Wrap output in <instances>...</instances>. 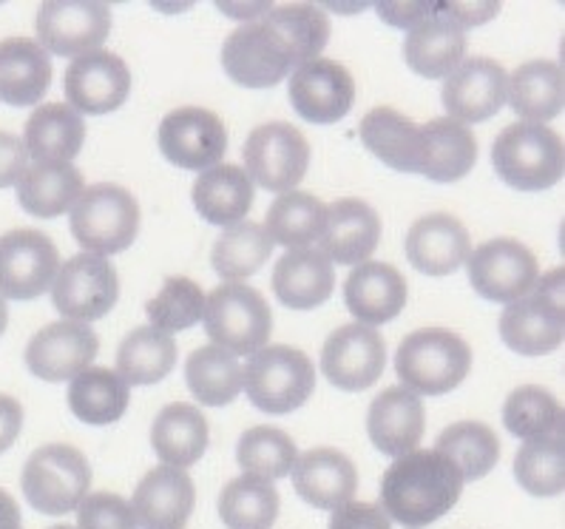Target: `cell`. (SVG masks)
Listing matches in <instances>:
<instances>
[{
  "label": "cell",
  "mask_w": 565,
  "mask_h": 529,
  "mask_svg": "<svg viewBox=\"0 0 565 529\" xmlns=\"http://www.w3.org/2000/svg\"><path fill=\"white\" fill-rule=\"evenodd\" d=\"M463 493V476L435 449H413L395 458L381 478V509L390 521L426 527L444 518Z\"/></svg>",
  "instance_id": "obj_1"
},
{
  "label": "cell",
  "mask_w": 565,
  "mask_h": 529,
  "mask_svg": "<svg viewBox=\"0 0 565 529\" xmlns=\"http://www.w3.org/2000/svg\"><path fill=\"white\" fill-rule=\"evenodd\" d=\"M472 370V348L446 328H424L404 336L395 353L401 388L415 395H444L460 388Z\"/></svg>",
  "instance_id": "obj_2"
},
{
  "label": "cell",
  "mask_w": 565,
  "mask_h": 529,
  "mask_svg": "<svg viewBox=\"0 0 565 529\" xmlns=\"http://www.w3.org/2000/svg\"><path fill=\"white\" fill-rule=\"evenodd\" d=\"M494 174L514 191H548L563 180L565 151L554 128L512 123L492 146Z\"/></svg>",
  "instance_id": "obj_3"
},
{
  "label": "cell",
  "mask_w": 565,
  "mask_h": 529,
  "mask_svg": "<svg viewBox=\"0 0 565 529\" xmlns=\"http://www.w3.org/2000/svg\"><path fill=\"white\" fill-rule=\"evenodd\" d=\"M72 234L86 254H122L140 234V202L117 182H97L83 188L81 200L72 205Z\"/></svg>",
  "instance_id": "obj_4"
},
{
  "label": "cell",
  "mask_w": 565,
  "mask_h": 529,
  "mask_svg": "<svg viewBox=\"0 0 565 529\" xmlns=\"http://www.w3.org/2000/svg\"><path fill=\"white\" fill-rule=\"evenodd\" d=\"M242 388L262 413H294L316 390L313 359L290 345H265L247 359Z\"/></svg>",
  "instance_id": "obj_5"
},
{
  "label": "cell",
  "mask_w": 565,
  "mask_h": 529,
  "mask_svg": "<svg viewBox=\"0 0 565 529\" xmlns=\"http://www.w3.org/2000/svg\"><path fill=\"white\" fill-rule=\"evenodd\" d=\"M21 487L41 516H68L88 496L92 464L72 444H46L29 456Z\"/></svg>",
  "instance_id": "obj_6"
},
{
  "label": "cell",
  "mask_w": 565,
  "mask_h": 529,
  "mask_svg": "<svg viewBox=\"0 0 565 529\" xmlns=\"http://www.w3.org/2000/svg\"><path fill=\"white\" fill-rule=\"evenodd\" d=\"M205 334L233 356H253L270 339L273 314L265 296L245 282H225L205 296Z\"/></svg>",
  "instance_id": "obj_7"
},
{
  "label": "cell",
  "mask_w": 565,
  "mask_h": 529,
  "mask_svg": "<svg viewBox=\"0 0 565 529\" xmlns=\"http://www.w3.org/2000/svg\"><path fill=\"white\" fill-rule=\"evenodd\" d=\"M563 271L540 276L523 299L505 305L500 316V339L518 356H545L563 345Z\"/></svg>",
  "instance_id": "obj_8"
},
{
  "label": "cell",
  "mask_w": 565,
  "mask_h": 529,
  "mask_svg": "<svg viewBox=\"0 0 565 529\" xmlns=\"http://www.w3.org/2000/svg\"><path fill=\"white\" fill-rule=\"evenodd\" d=\"M294 66V52L265 14L259 21L233 29L222 46V68L233 83L245 88H273Z\"/></svg>",
  "instance_id": "obj_9"
},
{
  "label": "cell",
  "mask_w": 565,
  "mask_h": 529,
  "mask_svg": "<svg viewBox=\"0 0 565 529\" xmlns=\"http://www.w3.org/2000/svg\"><path fill=\"white\" fill-rule=\"evenodd\" d=\"M245 174L273 194L296 191L310 168V142L290 123H265L247 135Z\"/></svg>",
  "instance_id": "obj_10"
},
{
  "label": "cell",
  "mask_w": 565,
  "mask_h": 529,
  "mask_svg": "<svg viewBox=\"0 0 565 529\" xmlns=\"http://www.w3.org/2000/svg\"><path fill=\"white\" fill-rule=\"evenodd\" d=\"M38 43L46 54L83 57L100 52L111 34V9L100 0H46L38 9Z\"/></svg>",
  "instance_id": "obj_11"
},
{
  "label": "cell",
  "mask_w": 565,
  "mask_h": 529,
  "mask_svg": "<svg viewBox=\"0 0 565 529\" xmlns=\"http://www.w3.org/2000/svg\"><path fill=\"white\" fill-rule=\"evenodd\" d=\"M120 299V276L114 265L103 256L77 254L61 265L52 282L54 308L66 316L68 322H97Z\"/></svg>",
  "instance_id": "obj_12"
},
{
  "label": "cell",
  "mask_w": 565,
  "mask_h": 529,
  "mask_svg": "<svg viewBox=\"0 0 565 529\" xmlns=\"http://www.w3.org/2000/svg\"><path fill=\"white\" fill-rule=\"evenodd\" d=\"M466 274L478 296L512 305L537 285L540 265L537 256L525 248L523 242L500 236V240L483 242L469 254Z\"/></svg>",
  "instance_id": "obj_13"
},
{
  "label": "cell",
  "mask_w": 565,
  "mask_h": 529,
  "mask_svg": "<svg viewBox=\"0 0 565 529\" xmlns=\"http://www.w3.org/2000/svg\"><path fill=\"white\" fill-rule=\"evenodd\" d=\"M61 271V251L52 236L34 229H14L0 236V296L29 301L52 290Z\"/></svg>",
  "instance_id": "obj_14"
},
{
  "label": "cell",
  "mask_w": 565,
  "mask_h": 529,
  "mask_svg": "<svg viewBox=\"0 0 565 529\" xmlns=\"http://www.w3.org/2000/svg\"><path fill=\"white\" fill-rule=\"evenodd\" d=\"M160 151L168 162L185 171L220 166L227 151V128L220 115L200 106H180L160 123Z\"/></svg>",
  "instance_id": "obj_15"
},
{
  "label": "cell",
  "mask_w": 565,
  "mask_h": 529,
  "mask_svg": "<svg viewBox=\"0 0 565 529\" xmlns=\"http://www.w3.org/2000/svg\"><path fill=\"white\" fill-rule=\"evenodd\" d=\"M287 97L301 120L313 126H333L344 120L353 108L355 81L341 63L330 57H316L290 74Z\"/></svg>",
  "instance_id": "obj_16"
},
{
  "label": "cell",
  "mask_w": 565,
  "mask_h": 529,
  "mask_svg": "<svg viewBox=\"0 0 565 529\" xmlns=\"http://www.w3.org/2000/svg\"><path fill=\"white\" fill-rule=\"evenodd\" d=\"M386 368L384 336L366 325H344L327 336L321 350V370L330 384L344 393L370 390Z\"/></svg>",
  "instance_id": "obj_17"
},
{
  "label": "cell",
  "mask_w": 565,
  "mask_h": 529,
  "mask_svg": "<svg viewBox=\"0 0 565 529\" xmlns=\"http://www.w3.org/2000/svg\"><path fill=\"white\" fill-rule=\"evenodd\" d=\"M63 92L77 115H111L131 94V72L120 54L100 49L68 63Z\"/></svg>",
  "instance_id": "obj_18"
},
{
  "label": "cell",
  "mask_w": 565,
  "mask_h": 529,
  "mask_svg": "<svg viewBox=\"0 0 565 529\" xmlns=\"http://www.w3.org/2000/svg\"><path fill=\"white\" fill-rule=\"evenodd\" d=\"M97 353L100 339L88 325L61 319L32 336L26 348V368L43 382H68L92 368Z\"/></svg>",
  "instance_id": "obj_19"
},
{
  "label": "cell",
  "mask_w": 565,
  "mask_h": 529,
  "mask_svg": "<svg viewBox=\"0 0 565 529\" xmlns=\"http://www.w3.org/2000/svg\"><path fill=\"white\" fill-rule=\"evenodd\" d=\"M444 106L463 126L483 123L503 108L509 94V72L489 57H469L444 77Z\"/></svg>",
  "instance_id": "obj_20"
},
{
  "label": "cell",
  "mask_w": 565,
  "mask_h": 529,
  "mask_svg": "<svg viewBox=\"0 0 565 529\" xmlns=\"http://www.w3.org/2000/svg\"><path fill=\"white\" fill-rule=\"evenodd\" d=\"M321 254L330 265H364L381 242V216L373 205L355 197L335 200L327 205L324 231H321Z\"/></svg>",
  "instance_id": "obj_21"
},
{
  "label": "cell",
  "mask_w": 565,
  "mask_h": 529,
  "mask_svg": "<svg viewBox=\"0 0 565 529\" xmlns=\"http://www.w3.org/2000/svg\"><path fill=\"white\" fill-rule=\"evenodd\" d=\"M196 507V487L185 469L153 467L131 498L137 529H182Z\"/></svg>",
  "instance_id": "obj_22"
},
{
  "label": "cell",
  "mask_w": 565,
  "mask_h": 529,
  "mask_svg": "<svg viewBox=\"0 0 565 529\" xmlns=\"http://www.w3.org/2000/svg\"><path fill=\"white\" fill-rule=\"evenodd\" d=\"M406 260L426 276H449L472 254L469 231L452 214H426L406 231Z\"/></svg>",
  "instance_id": "obj_23"
},
{
  "label": "cell",
  "mask_w": 565,
  "mask_h": 529,
  "mask_svg": "<svg viewBox=\"0 0 565 529\" xmlns=\"http://www.w3.org/2000/svg\"><path fill=\"white\" fill-rule=\"evenodd\" d=\"M426 430V410L420 395L413 390L386 388L384 393L375 395L366 413V433L375 449H381L384 456L401 458L406 453H413L420 444Z\"/></svg>",
  "instance_id": "obj_24"
},
{
  "label": "cell",
  "mask_w": 565,
  "mask_h": 529,
  "mask_svg": "<svg viewBox=\"0 0 565 529\" xmlns=\"http://www.w3.org/2000/svg\"><path fill=\"white\" fill-rule=\"evenodd\" d=\"M344 301L359 325L379 328L393 322L406 305V279L395 265L364 262L344 282Z\"/></svg>",
  "instance_id": "obj_25"
},
{
  "label": "cell",
  "mask_w": 565,
  "mask_h": 529,
  "mask_svg": "<svg viewBox=\"0 0 565 529\" xmlns=\"http://www.w3.org/2000/svg\"><path fill=\"white\" fill-rule=\"evenodd\" d=\"M294 487L301 501L316 509H339L341 504L353 501L359 489V469L344 453L333 447H313L296 458Z\"/></svg>",
  "instance_id": "obj_26"
},
{
  "label": "cell",
  "mask_w": 565,
  "mask_h": 529,
  "mask_svg": "<svg viewBox=\"0 0 565 529\" xmlns=\"http://www.w3.org/2000/svg\"><path fill=\"white\" fill-rule=\"evenodd\" d=\"M424 148H420L418 174L433 182L463 180L478 162V137L469 126L452 117H435L420 126Z\"/></svg>",
  "instance_id": "obj_27"
},
{
  "label": "cell",
  "mask_w": 565,
  "mask_h": 529,
  "mask_svg": "<svg viewBox=\"0 0 565 529\" xmlns=\"http://www.w3.org/2000/svg\"><path fill=\"white\" fill-rule=\"evenodd\" d=\"M273 290L290 310H313L335 290V268L321 251H287L273 268Z\"/></svg>",
  "instance_id": "obj_28"
},
{
  "label": "cell",
  "mask_w": 565,
  "mask_h": 529,
  "mask_svg": "<svg viewBox=\"0 0 565 529\" xmlns=\"http://www.w3.org/2000/svg\"><path fill=\"white\" fill-rule=\"evenodd\" d=\"M466 54V32L440 12L424 18L404 38V61L426 81H444Z\"/></svg>",
  "instance_id": "obj_29"
},
{
  "label": "cell",
  "mask_w": 565,
  "mask_h": 529,
  "mask_svg": "<svg viewBox=\"0 0 565 529\" xmlns=\"http://www.w3.org/2000/svg\"><path fill=\"white\" fill-rule=\"evenodd\" d=\"M52 86V61L38 41H0V100L7 106H38Z\"/></svg>",
  "instance_id": "obj_30"
},
{
  "label": "cell",
  "mask_w": 565,
  "mask_h": 529,
  "mask_svg": "<svg viewBox=\"0 0 565 529\" xmlns=\"http://www.w3.org/2000/svg\"><path fill=\"white\" fill-rule=\"evenodd\" d=\"M359 137L366 151H373V157H379L384 166L401 174H418L424 135L418 123L401 115L398 108L379 106L366 112L359 126Z\"/></svg>",
  "instance_id": "obj_31"
},
{
  "label": "cell",
  "mask_w": 565,
  "mask_h": 529,
  "mask_svg": "<svg viewBox=\"0 0 565 529\" xmlns=\"http://www.w3.org/2000/svg\"><path fill=\"white\" fill-rule=\"evenodd\" d=\"M191 200L196 214L211 225L231 229L245 222L253 208V182L245 168L220 162L196 177L191 188Z\"/></svg>",
  "instance_id": "obj_32"
},
{
  "label": "cell",
  "mask_w": 565,
  "mask_h": 529,
  "mask_svg": "<svg viewBox=\"0 0 565 529\" xmlns=\"http://www.w3.org/2000/svg\"><path fill=\"white\" fill-rule=\"evenodd\" d=\"M207 419L196 404L173 402L162 408L153 419L151 447L166 467L188 469L205 456L207 449Z\"/></svg>",
  "instance_id": "obj_33"
},
{
  "label": "cell",
  "mask_w": 565,
  "mask_h": 529,
  "mask_svg": "<svg viewBox=\"0 0 565 529\" xmlns=\"http://www.w3.org/2000/svg\"><path fill=\"white\" fill-rule=\"evenodd\" d=\"M86 142V123L68 103H43L26 120L23 146L34 162H72Z\"/></svg>",
  "instance_id": "obj_34"
},
{
  "label": "cell",
  "mask_w": 565,
  "mask_h": 529,
  "mask_svg": "<svg viewBox=\"0 0 565 529\" xmlns=\"http://www.w3.org/2000/svg\"><path fill=\"white\" fill-rule=\"evenodd\" d=\"M83 188V174L72 162H34L18 180V202L38 220H54L72 211Z\"/></svg>",
  "instance_id": "obj_35"
},
{
  "label": "cell",
  "mask_w": 565,
  "mask_h": 529,
  "mask_svg": "<svg viewBox=\"0 0 565 529\" xmlns=\"http://www.w3.org/2000/svg\"><path fill=\"white\" fill-rule=\"evenodd\" d=\"M505 100L512 103L520 123L545 126V123L559 117V112H563V68L554 61L520 63L509 74V94H505Z\"/></svg>",
  "instance_id": "obj_36"
},
{
  "label": "cell",
  "mask_w": 565,
  "mask_h": 529,
  "mask_svg": "<svg viewBox=\"0 0 565 529\" xmlns=\"http://www.w3.org/2000/svg\"><path fill=\"white\" fill-rule=\"evenodd\" d=\"M128 402H131V390L108 368L83 370L81 375H74L68 388V408L83 424H92V427L120 422Z\"/></svg>",
  "instance_id": "obj_37"
},
{
  "label": "cell",
  "mask_w": 565,
  "mask_h": 529,
  "mask_svg": "<svg viewBox=\"0 0 565 529\" xmlns=\"http://www.w3.org/2000/svg\"><path fill=\"white\" fill-rule=\"evenodd\" d=\"M327 220V205L307 191H287L273 200L265 216V231L273 245L299 251L321 240Z\"/></svg>",
  "instance_id": "obj_38"
},
{
  "label": "cell",
  "mask_w": 565,
  "mask_h": 529,
  "mask_svg": "<svg viewBox=\"0 0 565 529\" xmlns=\"http://www.w3.org/2000/svg\"><path fill=\"white\" fill-rule=\"evenodd\" d=\"M177 364V342L173 336L162 334V330L137 328L122 339L120 350H117V370L128 388L134 384H157L162 382Z\"/></svg>",
  "instance_id": "obj_39"
},
{
  "label": "cell",
  "mask_w": 565,
  "mask_h": 529,
  "mask_svg": "<svg viewBox=\"0 0 565 529\" xmlns=\"http://www.w3.org/2000/svg\"><path fill=\"white\" fill-rule=\"evenodd\" d=\"M435 453L446 456L458 467L466 482H480L498 467L500 438L489 424L483 422H458L449 424L435 442Z\"/></svg>",
  "instance_id": "obj_40"
},
{
  "label": "cell",
  "mask_w": 565,
  "mask_h": 529,
  "mask_svg": "<svg viewBox=\"0 0 565 529\" xmlns=\"http://www.w3.org/2000/svg\"><path fill=\"white\" fill-rule=\"evenodd\" d=\"M188 390L205 408H225L242 393L239 359L216 345L196 348L185 362Z\"/></svg>",
  "instance_id": "obj_41"
},
{
  "label": "cell",
  "mask_w": 565,
  "mask_h": 529,
  "mask_svg": "<svg viewBox=\"0 0 565 529\" xmlns=\"http://www.w3.org/2000/svg\"><path fill=\"white\" fill-rule=\"evenodd\" d=\"M270 254L273 240L267 236L265 225L245 220L222 231L220 240L213 242L211 265L225 282H242L247 276L259 274Z\"/></svg>",
  "instance_id": "obj_42"
},
{
  "label": "cell",
  "mask_w": 565,
  "mask_h": 529,
  "mask_svg": "<svg viewBox=\"0 0 565 529\" xmlns=\"http://www.w3.org/2000/svg\"><path fill=\"white\" fill-rule=\"evenodd\" d=\"M220 518L227 529H270L279 518V489L259 476L233 478L220 496Z\"/></svg>",
  "instance_id": "obj_43"
},
{
  "label": "cell",
  "mask_w": 565,
  "mask_h": 529,
  "mask_svg": "<svg viewBox=\"0 0 565 529\" xmlns=\"http://www.w3.org/2000/svg\"><path fill=\"white\" fill-rule=\"evenodd\" d=\"M514 478L529 496L554 498L565 489L563 433L532 438L514 456Z\"/></svg>",
  "instance_id": "obj_44"
},
{
  "label": "cell",
  "mask_w": 565,
  "mask_h": 529,
  "mask_svg": "<svg viewBox=\"0 0 565 529\" xmlns=\"http://www.w3.org/2000/svg\"><path fill=\"white\" fill-rule=\"evenodd\" d=\"M503 424L514 438L532 442V438L563 433V408L554 393L540 384H523L505 399Z\"/></svg>",
  "instance_id": "obj_45"
},
{
  "label": "cell",
  "mask_w": 565,
  "mask_h": 529,
  "mask_svg": "<svg viewBox=\"0 0 565 529\" xmlns=\"http://www.w3.org/2000/svg\"><path fill=\"white\" fill-rule=\"evenodd\" d=\"M299 449L296 442L279 427H250L239 436L236 444V462L247 476H259L267 482H279L290 476Z\"/></svg>",
  "instance_id": "obj_46"
},
{
  "label": "cell",
  "mask_w": 565,
  "mask_h": 529,
  "mask_svg": "<svg viewBox=\"0 0 565 529\" xmlns=\"http://www.w3.org/2000/svg\"><path fill=\"white\" fill-rule=\"evenodd\" d=\"M273 27L287 41L296 57V68L316 61L324 52L330 41V18L316 3H285V7H270L265 14Z\"/></svg>",
  "instance_id": "obj_47"
},
{
  "label": "cell",
  "mask_w": 565,
  "mask_h": 529,
  "mask_svg": "<svg viewBox=\"0 0 565 529\" xmlns=\"http://www.w3.org/2000/svg\"><path fill=\"white\" fill-rule=\"evenodd\" d=\"M146 314L151 328L162 334H180L193 328L205 314V294L188 276H168L162 288L146 301Z\"/></svg>",
  "instance_id": "obj_48"
},
{
  "label": "cell",
  "mask_w": 565,
  "mask_h": 529,
  "mask_svg": "<svg viewBox=\"0 0 565 529\" xmlns=\"http://www.w3.org/2000/svg\"><path fill=\"white\" fill-rule=\"evenodd\" d=\"M77 529H137L131 501L117 493H88L77 507Z\"/></svg>",
  "instance_id": "obj_49"
},
{
  "label": "cell",
  "mask_w": 565,
  "mask_h": 529,
  "mask_svg": "<svg viewBox=\"0 0 565 529\" xmlns=\"http://www.w3.org/2000/svg\"><path fill=\"white\" fill-rule=\"evenodd\" d=\"M330 529H393V521L386 518L381 504L347 501L333 509Z\"/></svg>",
  "instance_id": "obj_50"
},
{
  "label": "cell",
  "mask_w": 565,
  "mask_h": 529,
  "mask_svg": "<svg viewBox=\"0 0 565 529\" xmlns=\"http://www.w3.org/2000/svg\"><path fill=\"white\" fill-rule=\"evenodd\" d=\"M26 168L29 155L21 137L12 131H0V188L18 186Z\"/></svg>",
  "instance_id": "obj_51"
},
{
  "label": "cell",
  "mask_w": 565,
  "mask_h": 529,
  "mask_svg": "<svg viewBox=\"0 0 565 529\" xmlns=\"http://www.w3.org/2000/svg\"><path fill=\"white\" fill-rule=\"evenodd\" d=\"M435 12L458 23L460 29L466 27H480V23L492 21L494 14L500 12L498 3H435Z\"/></svg>",
  "instance_id": "obj_52"
},
{
  "label": "cell",
  "mask_w": 565,
  "mask_h": 529,
  "mask_svg": "<svg viewBox=\"0 0 565 529\" xmlns=\"http://www.w3.org/2000/svg\"><path fill=\"white\" fill-rule=\"evenodd\" d=\"M433 14V3H379V18L395 29H413Z\"/></svg>",
  "instance_id": "obj_53"
},
{
  "label": "cell",
  "mask_w": 565,
  "mask_h": 529,
  "mask_svg": "<svg viewBox=\"0 0 565 529\" xmlns=\"http://www.w3.org/2000/svg\"><path fill=\"white\" fill-rule=\"evenodd\" d=\"M23 427V408L18 399L0 393V456L18 442Z\"/></svg>",
  "instance_id": "obj_54"
},
{
  "label": "cell",
  "mask_w": 565,
  "mask_h": 529,
  "mask_svg": "<svg viewBox=\"0 0 565 529\" xmlns=\"http://www.w3.org/2000/svg\"><path fill=\"white\" fill-rule=\"evenodd\" d=\"M21 527V507L9 496L7 489H0V529Z\"/></svg>",
  "instance_id": "obj_55"
},
{
  "label": "cell",
  "mask_w": 565,
  "mask_h": 529,
  "mask_svg": "<svg viewBox=\"0 0 565 529\" xmlns=\"http://www.w3.org/2000/svg\"><path fill=\"white\" fill-rule=\"evenodd\" d=\"M9 325V310H7V299L0 296V336H3V330H7Z\"/></svg>",
  "instance_id": "obj_56"
},
{
  "label": "cell",
  "mask_w": 565,
  "mask_h": 529,
  "mask_svg": "<svg viewBox=\"0 0 565 529\" xmlns=\"http://www.w3.org/2000/svg\"><path fill=\"white\" fill-rule=\"evenodd\" d=\"M52 529H77V527H68V523H57V527H52Z\"/></svg>",
  "instance_id": "obj_57"
},
{
  "label": "cell",
  "mask_w": 565,
  "mask_h": 529,
  "mask_svg": "<svg viewBox=\"0 0 565 529\" xmlns=\"http://www.w3.org/2000/svg\"><path fill=\"white\" fill-rule=\"evenodd\" d=\"M12 529H23V527H12Z\"/></svg>",
  "instance_id": "obj_58"
}]
</instances>
